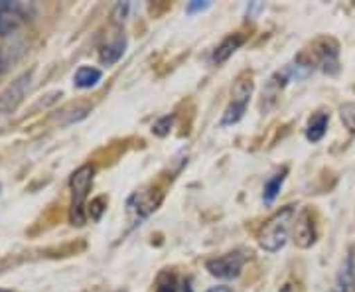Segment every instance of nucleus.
Wrapping results in <instances>:
<instances>
[{
    "instance_id": "15",
    "label": "nucleus",
    "mask_w": 355,
    "mask_h": 292,
    "mask_svg": "<svg viewBox=\"0 0 355 292\" xmlns=\"http://www.w3.org/2000/svg\"><path fill=\"white\" fill-rule=\"evenodd\" d=\"M154 292H178V279L172 270H162L156 279V291Z\"/></svg>"
},
{
    "instance_id": "11",
    "label": "nucleus",
    "mask_w": 355,
    "mask_h": 292,
    "mask_svg": "<svg viewBox=\"0 0 355 292\" xmlns=\"http://www.w3.org/2000/svg\"><path fill=\"white\" fill-rule=\"evenodd\" d=\"M125 50H127V38L125 36H119L113 42H109V44L103 46L101 53H99V60H101L103 65H113L123 58Z\"/></svg>"
},
{
    "instance_id": "7",
    "label": "nucleus",
    "mask_w": 355,
    "mask_h": 292,
    "mask_svg": "<svg viewBox=\"0 0 355 292\" xmlns=\"http://www.w3.org/2000/svg\"><path fill=\"white\" fill-rule=\"evenodd\" d=\"M162 191L158 190H140L137 194H132L127 202L128 216L132 217L135 221L146 219L153 212L158 209V205L162 203Z\"/></svg>"
},
{
    "instance_id": "24",
    "label": "nucleus",
    "mask_w": 355,
    "mask_h": 292,
    "mask_svg": "<svg viewBox=\"0 0 355 292\" xmlns=\"http://www.w3.org/2000/svg\"><path fill=\"white\" fill-rule=\"evenodd\" d=\"M4 71V58H2V51H0V74Z\"/></svg>"
},
{
    "instance_id": "9",
    "label": "nucleus",
    "mask_w": 355,
    "mask_h": 292,
    "mask_svg": "<svg viewBox=\"0 0 355 292\" xmlns=\"http://www.w3.org/2000/svg\"><path fill=\"white\" fill-rule=\"evenodd\" d=\"M318 231L310 209H302L294 219V243L300 249H310L316 243Z\"/></svg>"
},
{
    "instance_id": "22",
    "label": "nucleus",
    "mask_w": 355,
    "mask_h": 292,
    "mask_svg": "<svg viewBox=\"0 0 355 292\" xmlns=\"http://www.w3.org/2000/svg\"><path fill=\"white\" fill-rule=\"evenodd\" d=\"M182 292H193L190 280H186V282H184V291H182Z\"/></svg>"
},
{
    "instance_id": "14",
    "label": "nucleus",
    "mask_w": 355,
    "mask_h": 292,
    "mask_svg": "<svg viewBox=\"0 0 355 292\" xmlns=\"http://www.w3.org/2000/svg\"><path fill=\"white\" fill-rule=\"evenodd\" d=\"M286 174H288V168L282 166L277 174H272L270 178L266 180L265 190H263V200H265V203H272L279 198L280 190H282V184L286 180Z\"/></svg>"
},
{
    "instance_id": "6",
    "label": "nucleus",
    "mask_w": 355,
    "mask_h": 292,
    "mask_svg": "<svg viewBox=\"0 0 355 292\" xmlns=\"http://www.w3.org/2000/svg\"><path fill=\"white\" fill-rule=\"evenodd\" d=\"M30 83H32V71H26L0 93V119L12 114L18 109V105L24 101V95L30 89Z\"/></svg>"
},
{
    "instance_id": "3",
    "label": "nucleus",
    "mask_w": 355,
    "mask_h": 292,
    "mask_svg": "<svg viewBox=\"0 0 355 292\" xmlns=\"http://www.w3.org/2000/svg\"><path fill=\"white\" fill-rule=\"evenodd\" d=\"M254 91V81L251 71H243L241 76L237 77L235 85H233V91H231V101L225 107L223 111V117H221V127H233L241 121L245 113H247V107H249V101L253 97Z\"/></svg>"
},
{
    "instance_id": "2",
    "label": "nucleus",
    "mask_w": 355,
    "mask_h": 292,
    "mask_svg": "<svg viewBox=\"0 0 355 292\" xmlns=\"http://www.w3.org/2000/svg\"><path fill=\"white\" fill-rule=\"evenodd\" d=\"M95 178V168L91 164H83L77 168L69 178V191H71V202H69V223L71 225H85V203L87 196L93 186Z\"/></svg>"
},
{
    "instance_id": "25",
    "label": "nucleus",
    "mask_w": 355,
    "mask_h": 292,
    "mask_svg": "<svg viewBox=\"0 0 355 292\" xmlns=\"http://www.w3.org/2000/svg\"><path fill=\"white\" fill-rule=\"evenodd\" d=\"M0 292H12V291H6V289H0Z\"/></svg>"
},
{
    "instance_id": "10",
    "label": "nucleus",
    "mask_w": 355,
    "mask_h": 292,
    "mask_svg": "<svg viewBox=\"0 0 355 292\" xmlns=\"http://www.w3.org/2000/svg\"><path fill=\"white\" fill-rule=\"evenodd\" d=\"M243 44H245V36L243 34H229L227 38H223V42L216 48L214 55H211V62L217 65L225 64L229 58L241 48Z\"/></svg>"
},
{
    "instance_id": "1",
    "label": "nucleus",
    "mask_w": 355,
    "mask_h": 292,
    "mask_svg": "<svg viewBox=\"0 0 355 292\" xmlns=\"http://www.w3.org/2000/svg\"><path fill=\"white\" fill-rule=\"evenodd\" d=\"M294 219H296L294 205H286V207L279 209L272 217H268L265 225L259 231V235H257L259 247L266 253H279L291 237Z\"/></svg>"
},
{
    "instance_id": "8",
    "label": "nucleus",
    "mask_w": 355,
    "mask_h": 292,
    "mask_svg": "<svg viewBox=\"0 0 355 292\" xmlns=\"http://www.w3.org/2000/svg\"><path fill=\"white\" fill-rule=\"evenodd\" d=\"M28 18V6L22 2H0V36H8L24 24Z\"/></svg>"
},
{
    "instance_id": "26",
    "label": "nucleus",
    "mask_w": 355,
    "mask_h": 292,
    "mask_svg": "<svg viewBox=\"0 0 355 292\" xmlns=\"http://www.w3.org/2000/svg\"><path fill=\"white\" fill-rule=\"evenodd\" d=\"M0 191H2V186H0Z\"/></svg>"
},
{
    "instance_id": "21",
    "label": "nucleus",
    "mask_w": 355,
    "mask_h": 292,
    "mask_svg": "<svg viewBox=\"0 0 355 292\" xmlns=\"http://www.w3.org/2000/svg\"><path fill=\"white\" fill-rule=\"evenodd\" d=\"M207 292H233L229 286H214V289H209Z\"/></svg>"
},
{
    "instance_id": "19",
    "label": "nucleus",
    "mask_w": 355,
    "mask_h": 292,
    "mask_svg": "<svg viewBox=\"0 0 355 292\" xmlns=\"http://www.w3.org/2000/svg\"><path fill=\"white\" fill-rule=\"evenodd\" d=\"M128 8H130V4H116V8H114V12H113V20H114V24H123L125 22V18H127V12H128Z\"/></svg>"
},
{
    "instance_id": "5",
    "label": "nucleus",
    "mask_w": 355,
    "mask_h": 292,
    "mask_svg": "<svg viewBox=\"0 0 355 292\" xmlns=\"http://www.w3.org/2000/svg\"><path fill=\"white\" fill-rule=\"evenodd\" d=\"M312 48V55L322 71H326L328 76H336L340 71V44L330 36H322L314 42Z\"/></svg>"
},
{
    "instance_id": "12",
    "label": "nucleus",
    "mask_w": 355,
    "mask_h": 292,
    "mask_svg": "<svg viewBox=\"0 0 355 292\" xmlns=\"http://www.w3.org/2000/svg\"><path fill=\"white\" fill-rule=\"evenodd\" d=\"M101 69L91 67V65H81L76 71V76H73V83H76V87H79V89H91V87H95L101 81Z\"/></svg>"
},
{
    "instance_id": "4",
    "label": "nucleus",
    "mask_w": 355,
    "mask_h": 292,
    "mask_svg": "<svg viewBox=\"0 0 355 292\" xmlns=\"http://www.w3.org/2000/svg\"><path fill=\"white\" fill-rule=\"evenodd\" d=\"M245 267V255L241 251H231L225 255H217L205 261V268L211 277L223 280H233L241 275Z\"/></svg>"
},
{
    "instance_id": "23",
    "label": "nucleus",
    "mask_w": 355,
    "mask_h": 292,
    "mask_svg": "<svg viewBox=\"0 0 355 292\" xmlns=\"http://www.w3.org/2000/svg\"><path fill=\"white\" fill-rule=\"evenodd\" d=\"M279 292H294V291H292V284H284Z\"/></svg>"
},
{
    "instance_id": "18",
    "label": "nucleus",
    "mask_w": 355,
    "mask_h": 292,
    "mask_svg": "<svg viewBox=\"0 0 355 292\" xmlns=\"http://www.w3.org/2000/svg\"><path fill=\"white\" fill-rule=\"evenodd\" d=\"M172 127H174V114L172 117H162V119H158L154 123L153 132L156 137H166V135H170Z\"/></svg>"
},
{
    "instance_id": "20",
    "label": "nucleus",
    "mask_w": 355,
    "mask_h": 292,
    "mask_svg": "<svg viewBox=\"0 0 355 292\" xmlns=\"http://www.w3.org/2000/svg\"><path fill=\"white\" fill-rule=\"evenodd\" d=\"M209 6H211V2H200V0H191V2H188V6H186V12H188V14L203 12V10H207Z\"/></svg>"
},
{
    "instance_id": "17",
    "label": "nucleus",
    "mask_w": 355,
    "mask_h": 292,
    "mask_svg": "<svg viewBox=\"0 0 355 292\" xmlns=\"http://www.w3.org/2000/svg\"><path fill=\"white\" fill-rule=\"evenodd\" d=\"M105 209H107V198L105 196H99V198H95L91 205H89V217L93 219V221H99L101 216L105 214Z\"/></svg>"
},
{
    "instance_id": "16",
    "label": "nucleus",
    "mask_w": 355,
    "mask_h": 292,
    "mask_svg": "<svg viewBox=\"0 0 355 292\" xmlns=\"http://www.w3.org/2000/svg\"><path fill=\"white\" fill-rule=\"evenodd\" d=\"M340 121L347 132L355 135V103H343L340 107Z\"/></svg>"
},
{
    "instance_id": "13",
    "label": "nucleus",
    "mask_w": 355,
    "mask_h": 292,
    "mask_svg": "<svg viewBox=\"0 0 355 292\" xmlns=\"http://www.w3.org/2000/svg\"><path fill=\"white\" fill-rule=\"evenodd\" d=\"M328 125H330V114L318 113L310 119L308 127H306V139L310 142H320L324 139V135L328 132Z\"/></svg>"
}]
</instances>
